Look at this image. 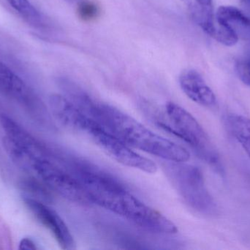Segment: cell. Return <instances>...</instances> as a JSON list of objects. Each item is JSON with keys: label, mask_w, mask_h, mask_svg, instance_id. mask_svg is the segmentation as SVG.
I'll return each mask as SVG.
<instances>
[{"label": "cell", "mask_w": 250, "mask_h": 250, "mask_svg": "<svg viewBox=\"0 0 250 250\" xmlns=\"http://www.w3.org/2000/svg\"><path fill=\"white\" fill-rule=\"evenodd\" d=\"M192 14L201 29L220 44L232 46L239 41L233 31L213 13L211 6L204 7L197 4L192 7Z\"/></svg>", "instance_id": "8"}, {"label": "cell", "mask_w": 250, "mask_h": 250, "mask_svg": "<svg viewBox=\"0 0 250 250\" xmlns=\"http://www.w3.org/2000/svg\"><path fill=\"white\" fill-rule=\"evenodd\" d=\"M236 72L241 81L250 86V58L239 60L236 64Z\"/></svg>", "instance_id": "17"}, {"label": "cell", "mask_w": 250, "mask_h": 250, "mask_svg": "<svg viewBox=\"0 0 250 250\" xmlns=\"http://www.w3.org/2000/svg\"><path fill=\"white\" fill-rule=\"evenodd\" d=\"M217 17L236 34L238 38L250 42V18L233 6H221Z\"/></svg>", "instance_id": "12"}, {"label": "cell", "mask_w": 250, "mask_h": 250, "mask_svg": "<svg viewBox=\"0 0 250 250\" xmlns=\"http://www.w3.org/2000/svg\"><path fill=\"white\" fill-rule=\"evenodd\" d=\"M23 202L37 220L52 233L60 248L73 250L76 248L74 238L62 217L45 203L24 195Z\"/></svg>", "instance_id": "7"}, {"label": "cell", "mask_w": 250, "mask_h": 250, "mask_svg": "<svg viewBox=\"0 0 250 250\" xmlns=\"http://www.w3.org/2000/svg\"><path fill=\"white\" fill-rule=\"evenodd\" d=\"M165 172L185 204L203 215H215L217 205L206 186L204 175L198 167L185 162L167 161Z\"/></svg>", "instance_id": "4"}, {"label": "cell", "mask_w": 250, "mask_h": 250, "mask_svg": "<svg viewBox=\"0 0 250 250\" xmlns=\"http://www.w3.org/2000/svg\"><path fill=\"white\" fill-rule=\"evenodd\" d=\"M244 7L250 12V0H242Z\"/></svg>", "instance_id": "20"}, {"label": "cell", "mask_w": 250, "mask_h": 250, "mask_svg": "<svg viewBox=\"0 0 250 250\" xmlns=\"http://www.w3.org/2000/svg\"><path fill=\"white\" fill-rule=\"evenodd\" d=\"M98 121L129 146L167 161L187 162L190 154L184 147L154 133L114 106L99 103Z\"/></svg>", "instance_id": "2"}, {"label": "cell", "mask_w": 250, "mask_h": 250, "mask_svg": "<svg viewBox=\"0 0 250 250\" xmlns=\"http://www.w3.org/2000/svg\"><path fill=\"white\" fill-rule=\"evenodd\" d=\"M70 1H79V0H70Z\"/></svg>", "instance_id": "21"}, {"label": "cell", "mask_w": 250, "mask_h": 250, "mask_svg": "<svg viewBox=\"0 0 250 250\" xmlns=\"http://www.w3.org/2000/svg\"><path fill=\"white\" fill-rule=\"evenodd\" d=\"M0 124L7 136L38 158L51 157L49 151L26 129L5 114H0Z\"/></svg>", "instance_id": "10"}, {"label": "cell", "mask_w": 250, "mask_h": 250, "mask_svg": "<svg viewBox=\"0 0 250 250\" xmlns=\"http://www.w3.org/2000/svg\"><path fill=\"white\" fill-rule=\"evenodd\" d=\"M82 135L90 139L109 157L123 165L148 174L157 171L158 167L152 160L132 151L129 145L94 119L89 121Z\"/></svg>", "instance_id": "5"}, {"label": "cell", "mask_w": 250, "mask_h": 250, "mask_svg": "<svg viewBox=\"0 0 250 250\" xmlns=\"http://www.w3.org/2000/svg\"><path fill=\"white\" fill-rule=\"evenodd\" d=\"M22 190L29 193L26 196L33 198L42 203H48L51 201V195L46 185L42 184L38 181L34 179H26L21 183Z\"/></svg>", "instance_id": "14"}, {"label": "cell", "mask_w": 250, "mask_h": 250, "mask_svg": "<svg viewBox=\"0 0 250 250\" xmlns=\"http://www.w3.org/2000/svg\"><path fill=\"white\" fill-rule=\"evenodd\" d=\"M156 115L153 118L157 126L188 143L200 158L223 174L218 152L207 132L189 112L170 101L166 104L163 117L161 113Z\"/></svg>", "instance_id": "3"}, {"label": "cell", "mask_w": 250, "mask_h": 250, "mask_svg": "<svg viewBox=\"0 0 250 250\" xmlns=\"http://www.w3.org/2000/svg\"><path fill=\"white\" fill-rule=\"evenodd\" d=\"M195 1L199 5L204 6V7H209V6H211L213 0H195Z\"/></svg>", "instance_id": "19"}, {"label": "cell", "mask_w": 250, "mask_h": 250, "mask_svg": "<svg viewBox=\"0 0 250 250\" xmlns=\"http://www.w3.org/2000/svg\"><path fill=\"white\" fill-rule=\"evenodd\" d=\"M32 173H35L48 189L76 204H90L89 198L80 182L67 170L55 162L53 157L38 159Z\"/></svg>", "instance_id": "6"}, {"label": "cell", "mask_w": 250, "mask_h": 250, "mask_svg": "<svg viewBox=\"0 0 250 250\" xmlns=\"http://www.w3.org/2000/svg\"><path fill=\"white\" fill-rule=\"evenodd\" d=\"M82 186L92 204L105 208L135 226L153 233L175 234L171 220L134 196L114 176L95 167L83 174Z\"/></svg>", "instance_id": "1"}, {"label": "cell", "mask_w": 250, "mask_h": 250, "mask_svg": "<svg viewBox=\"0 0 250 250\" xmlns=\"http://www.w3.org/2000/svg\"><path fill=\"white\" fill-rule=\"evenodd\" d=\"M19 250H36L38 248L36 247L35 242L29 238H23L21 240L19 244Z\"/></svg>", "instance_id": "18"}, {"label": "cell", "mask_w": 250, "mask_h": 250, "mask_svg": "<svg viewBox=\"0 0 250 250\" xmlns=\"http://www.w3.org/2000/svg\"><path fill=\"white\" fill-rule=\"evenodd\" d=\"M0 92L22 103H28L30 91L25 82L10 68L0 61Z\"/></svg>", "instance_id": "11"}, {"label": "cell", "mask_w": 250, "mask_h": 250, "mask_svg": "<svg viewBox=\"0 0 250 250\" xmlns=\"http://www.w3.org/2000/svg\"><path fill=\"white\" fill-rule=\"evenodd\" d=\"M10 5L23 17L34 22L41 20V14L29 0H7Z\"/></svg>", "instance_id": "15"}, {"label": "cell", "mask_w": 250, "mask_h": 250, "mask_svg": "<svg viewBox=\"0 0 250 250\" xmlns=\"http://www.w3.org/2000/svg\"><path fill=\"white\" fill-rule=\"evenodd\" d=\"M78 15L82 20L89 22L99 16V7L93 1L82 0L79 2L77 8Z\"/></svg>", "instance_id": "16"}, {"label": "cell", "mask_w": 250, "mask_h": 250, "mask_svg": "<svg viewBox=\"0 0 250 250\" xmlns=\"http://www.w3.org/2000/svg\"><path fill=\"white\" fill-rule=\"evenodd\" d=\"M226 123L229 132L250 159V119L242 114H229Z\"/></svg>", "instance_id": "13"}, {"label": "cell", "mask_w": 250, "mask_h": 250, "mask_svg": "<svg viewBox=\"0 0 250 250\" xmlns=\"http://www.w3.org/2000/svg\"><path fill=\"white\" fill-rule=\"evenodd\" d=\"M179 81L184 93L193 102L208 108L217 104L215 94L196 70H185L181 73Z\"/></svg>", "instance_id": "9"}]
</instances>
